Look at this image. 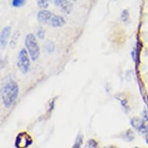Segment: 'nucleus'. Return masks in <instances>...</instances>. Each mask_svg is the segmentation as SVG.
I'll return each instance as SVG.
<instances>
[{
	"instance_id": "20e7f679",
	"label": "nucleus",
	"mask_w": 148,
	"mask_h": 148,
	"mask_svg": "<svg viewBox=\"0 0 148 148\" xmlns=\"http://www.w3.org/2000/svg\"><path fill=\"white\" fill-rule=\"evenodd\" d=\"M32 143V139L26 132H22L17 135L15 145L17 148H27Z\"/></svg>"
},
{
	"instance_id": "6e6552de",
	"label": "nucleus",
	"mask_w": 148,
	"mask_h": 148,
	"mask_svg": "<svg viewBox=\"0 0 148 148\" xmlns=\"http://www.w3.org/2000/svg\"><path fill=\"white\" fill-rule=\"evenodd\" d=\"M65 23L66 21L63 16L54 14V16L52 17L49 25L53 28H58V27H63L64 25L65 24Z\"/></svg>"
},
{
	"instance_id": "ddd939ff",
	"label": "nucleus",
	"mask_w": 148,
	"mask_h": 148,
	"mask_svg": "<svg viewBox=\"0 0 148 148\" xmlns=\"http://www.w3.org/2000/svg\"><path fill=\"white\" fill-rule=\"evenodd\" d=\"M36 3L38 7L40 8L41 10H46L49 6L48 0H36Z\"/></svg>"
},
{
	"instance_id": "423d86ee",
	"label": "nucleus",
	"mask_w": 148,
	"mask_h": 148,
	"mask_svg": "<svg viewBox=\"0 0 148 148\" xmlns=\"http://www.w3.org/2000/svg\"><path fill=\"white\" fill-rule=\"evenodd\" d=\"M54 14L51 11L47 10H41L37 13L36 18H37V21L42 24H49Z\"/></svg>"
},
{
	"instance_id": "7ed1b4c3",
	"label": "nucleus",
	"mask_w": 148,
	"mask_h": 148,
	"mask_svg": "<svg viewBox=\"0 0 148 148\" xmlns=\"http://www.w3.org/2000/svg\"><path fill=\"white\" fill-rule=\"evenodd\" d=\"M30 61H32L27 49L23 48L19 51L17 56V67L20 72L23 75H27L30 69Z\"/></svg>"
},
{
	"instance_id": "4468645a",
	"label": "nucleus",
	"mask_w": 148,
	"mask_h": 148,
	"mask_svg": "<svg viewBox=\"0 0 148 148\" xmlns=\"http://www.w3.org/2000/svg\"><path fill=\"white\" fill-rule=\"evenodd\" d=\"M36 36H38L40 39H44L45 36V31L43 27H39L36 30Z\"/></svg>"
},
{
	"instance_id": "0eeeda50",
	"label": "nucleus",
	"mask_w": 148,
	"mask_h": 148,
	"mask_svg": "<svg viewBox=\"0 0 148 148\" xmlns=\"http://www.w3.org/2000/svg\"><path fill=\"white\" fill-rule=\"evenodd\" d=\"M10 33H11V27L7 26L5 27L1 32L0 35V44H1V48L2 50H5L6 45L8 44L9 39H10Z\"/></svg>"
},
{
	"instance_id": "1a4fd4ad",
	"label": "nucleus",
	"mask_w": 148,
	"mask_h": 148,
	"mask_svg": "<svg viewBox=\"0 0 148 148\" xmlns=\"http://www.w3.org/2000/svg\"><path fill=\"white\" fill-rule=\"evenodd\" d=\"M131 125L138 130H143L145 129V125L143 124V121L138 118H134L131 120Z\"/></svg>"
},
{
	"instance_id": "9d476101",
	"label": "nucleus",
	"mask_w": 148,
	"mask_h": 148,
	"mask_svg": "<svg viewBox=\"0 0 148 148\" xmlns=\"http://www.w3.org/2000/svg\"><path fill=\"white\" fill-rule=\"evenodd\" d=\"M44 48H45V50H46L47 53H53L54 50H55V46H54L53 42L47 41L46 42V44L44 45Z\"/></svg>"
},
{
	"instance_id": "9b49d317",
	"label": "nucleus",
	"mask_w": 148,
	"mask_h": 148,
	"mask_svg": "<svg viewBox=\"0 0 148 148\" xmlns=\"http://www.w3.org/2000/svg\"><path fill=\"white\" fill-rule=\"evenodd\" d=\"M27 3V0H12V6L14 8H20Z\"/></svg>"
},
{
	"instance_id": "f03ea898",
	"label": "nucleus",
	"mask_w": 148,
	"mask_h": 148,
	"mask_svg": "<svg viewBox=\"0 0 148 148\" xmlns=\"http://www.w3.org/2000/svg\"><path fill=\"white\" fill-rule=\"evenodd\" d=\"M25 47L29 57L33 61H36L39 58L40 51V47L36 40V36L34 34H28L25 37Z\"/></svg>"
},
{
	"instance_id": "dca6fc26",
	"label": "nucleus",
	"mask_w": 148,
	"mask_h": 148,
	"mask_svg": "<svg viewBox=\"0 0 148 148\" xmlns=\"http://www.w3.org/2000/svg\"><path fill=\"white\" fill-rule=\"evenodd\" d=\"M71 1H73V2H76V1H78V0H71Z\"/></svg>"
},
{
	"instance_id": "2eb2a0df",
	"label": "nucleus",
	"mask_w": 148,
	"mask_h": 148,
	"mask_svg": "<svg viewBox=\"0 0 148 148\" xmlns=\"http://www.w3.org/2000/svg\"><path fill=\"white\" fill-rule=\"evenodd\" d=\"M82 136H78L77 137L75 140V145L73 146L72 148H80L82 144Z\"/></svg>"
},
{
	"instance_id": "39448f33",
	"label": "nucleus",
	"mask_w": 148,
	"mask_h": 148,
	"mask_svg": "<svg viewBox=\"0 0 148 148\" xmlns=\"http://www.w3.org/2000/svg\"><path fill=\"white\" fill-rule=\"evenodd\" d=\"M64 14H71L73 10V4L70 0H51Z\"/></svg>"
},
{
	"instance_id": "f3484780",
	"label": "nucleus",
	"mask_w": 148,
	"mask_h": 148,
	"mask_svg": "<svg viewBox=\"0 0 148 148\" xmlns=\"http://www.w3.org/2000/svg\"><path fill=\"white\" fill-rule=\"evenodd\" d=\"M114 1H116V0H114Z\"/></svg>"
},
{
	"instance_id": "f8f14e48",
	"label": "nucleus",
	"mask_w": 148,
	"mask_h": 148,
	"mask_svg": "<svg viewBox=\"0 0 148 148\" xmlns=\"http://www.w3.org/2000/svg\"><path fill=\"white\" fill-rule=\"evenodd\" d=\"M129 18H130V13H129L128 10H123L121 12V15H120V19H121L122 22L126 23H127V21L129 20Z\"/></svg>"
},
{
	"instance_id": "f257e3e1",
	"label": "nucleus",
	"mask_w": 148,
	"mask_h": 148,
	"mask_svg": "<svg viewBox=\"0 0 148 148\" xmlns=\"http://www.w3.org/2000/svg\"><path fill=\"white\" fill-rule=\"evenodd\" d=\"M19 95V85L13 79H9L1 87V100L3 106L10 108L16 102Z\"/></svg>"
}]
</instances>
